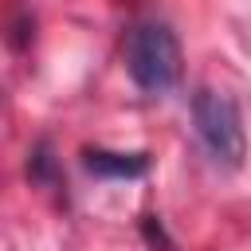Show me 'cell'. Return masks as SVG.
<instances>
[{
	"label": "cell",
	"mask_w": 251,
	"mask_h": 251,
	"mask_svg": "<svg viewBox=\"0 0 251 251\" xmlns=\"http://www.w3.org/2000/svg\"><path fill=\"white\" fill-rule=\"evenodd\" d=\"M141 227H145V239H149V243H161V247L169 251V239H165V231H161V224H157L153 216H145V224H141Z\"/></svg>",
	"instance_id": "5b68a950"
},
{
	"label": "cell",
	"mask_w": 251,
	"mask_h": 251,
	"mask_svg": "<svg viewBox=\"0 0 251 251\" xmlns=\"http://www.w3.org/2000/svg\"><path fill=\"white\" fill-rule=\"evenodd\" d=\"M27 176L35 184H43V188L59 184V161L51 153V141H35V149L27 153Z\"/></svg>",
	"instance_id": "277c9868"
},
{
	"label": "cell",
	"mask_w": 251,
	"mask_h": 251,
	"mask_svg": "<svg viewBox=\"0 0 251 251\" xmlns=\"http://www.w3.org/2000/svg\"><path fill=\"white\" fill-rule=\"evenodd\" d=\"M192 122H196V133H200V141H204V149L212 153L216 165H224V169L243 165L247 133H243V114H239L231 94L200 86L192 94Z\"/></svg>",
	"instance_id": "7a4b0ae2"
},
{
	"label": "cell",
	"mask_w": 251,
	"mask_h": 251,
	"mask_svg": "<svg viewBox=\"0 0 251 251\" xmlns=\"http://www.w3.org/2000/svg\"><path fill=\"white\" fill-rule=\"evenodd\" d=\"M126 71L145 94H165L180 78V39L169 24L145 20L126 39Z\"/></svg>",
	"instance_id": "6da1fadb"
},
{
	"label": "cell",
	"mask_w": 251,
	"mask_h": 251,
	"mask_svg": "<svg viewBox=\"0 0 251 251\" xmlns=\"http://www.w3.org/2000/svg\"><path fill=\"white\" fill-rule=\"evenodd\" d=\"M82 165L102 180H133V176L149 173V157L145 153H114V149H86Z\"/></svg>",
	"instance_id": "3957f363"
}]
</instances>
